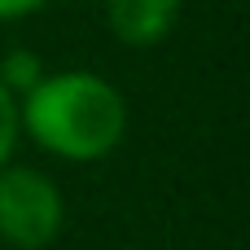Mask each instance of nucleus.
<instances>
[{
	"label": "nucleus",
	"mask_w": 250,
	"mask_h": 250,
	"mask_svg": "<svg viewBox=\"0 0 250 250\" xmlns=\"http://www.w3.org/2000/svg\"><path fill=\"white\" fill-rule=\"evenodd\" d=\"M66 229V198L57 180L26 163L0 167V242L13 250H44Z\"/></svg>",
	"instance_id": "obj_2"
},
{
	"label": "nucleus",
	"mask_w": 250,
	"mask_h": 250,
	"mask_svg": "<svg viewBox=\"0 0 250 250\" xmlns=\"http://www.w3.org/2000/svg\"><path fill=\"white\" fill-rule=\"evenodd\" d=\"M22 141V123H18V97L0 83V167L13 163V149Z\"/></svg>",
	"instance_id": "obj_5"
},
{
	"label": "nucleus",
	"mask_w": 250,
	"mask_h": 250,
	"mask_svg": "<svg viewBox=\"0 0 250 250\" xmlns=\"http://www.w3.org/2000/svg\"><path fill=\"white\" fill-rule=\"evenodd\" d=\"M48 0H0V22H22L31 13H40Z\"/></svg>",
	"instance_id": "obj_6"
},
{
	"label": "nucleus",
	"mask_w": 250,
	"mask_h": 250,
	"mask_svg": "<svg viewBox=\"0 0 250 250\" xmlns=\"http://www.w3.org/2000/svg\"><path fill=\"white\" fill-rule=\"evenodd\" d=\"M40 75H44V62H40V53H31V48H9V53L0 57V83H4L13 97H22L26 88H35Z\"/></svg>",
	"instance_id": "obj_4"
},
{
	"label": "nucleus",
	"mask_w": 250,
	"mask_h": 250,
	"mask_svg": "<svg viewBox=\"0 0 250 250\" xmlns=\"http://www.w3.org/2000/svg\"><path fill=\"white\" fill-rule=\"evenodd\" d=\"M18 123L31 145L62 163H101L127 136V101L97 70H44L18 97Z\"/></svg>",
	"instance_id": "obj_1"
},
{
	"label": "nucleus",
	"mask_w": 250,
	"mask_h": 250,
	"mask_svg": "<svg viewBox=\"0 0 250 250\" xmlns=\"http://www.w3.org/2000/svg\"><path fill=\"white\" fill-rule=\"evenodd\" d=\"M180 0H105L110 35L127 48H154L171 35Z\"/></svg>",
	"instance_id": "obj_3"
}]
</instances>
